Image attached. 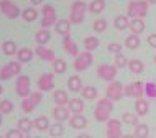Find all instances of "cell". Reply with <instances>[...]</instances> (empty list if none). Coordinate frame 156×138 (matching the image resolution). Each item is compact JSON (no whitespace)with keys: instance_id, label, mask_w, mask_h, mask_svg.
<instances>
[{"instance_id":"obj_4","label":"cell","mask_w":156,"mask_h":138,"mask_svg":"<svg viewBox=\"0 0 156 138\" xmlns=\"http://www.w3.org/2000/svg\"><path fill=\"white\" fill-rule=\"evenodd\" d=\"M22 62L20 61H10L7 62L5 66L0 68V81H7V79H12L13 76H18L22 73Z\"/></svg>"},{"instance_id":"obj_18","label":"cell","mask_w":156,"mask_h":138,"mask_svg":"<svg viewBox=\"0 0 156 138\" xmlns=\"http://www.w3.org/2000/svg\"><path fill=\"white\" fill-rule=\"evenodd\" d=\"M135 110H136V115L138 117H143V115H146L150 112V104H148V100H145V99H136V102H135Z\"/></svg>"},{"instance_id":"obj_12","label":"cell","mask_w":156,"mask_h":138,"mask_svg":"<svg viewBox=\"0 0 156 138\" xmlns=\"http://www.w3.org/2000/svg\"><path fill=\"white\" fill-rule=\"evenodd\" d=\"M107 138H122V122L119 119L107 120Z\"/></svg>"},{"instance_id":"obj_56","label":"cell","mask_w":156,"mask_h":138,"mask_svg":"<svg viewBox=\"0 0 156 138\" xmlns=\"http://www.w3.org/2000/svg\"><path fill=\"white\" fill-rule=\"evenodd\" d=\"M154 62H156V56H154Z\"/></svg>"},{"instance_id":"obj_50","label":"cell","mask_w":156,"mask_h":138,"mask_svg":"<svg viewBox=\"0 0 156 138\" xmlns=\"http://www.w3.org/2000/svg\"><path fill=\"white\" fill-rule=\"evenodd\" d=\"M77 138H92L90 135H87V133H81V135H79Z\"/></svg>"},{"instance_id":"obj_42","label":"cell","mask_w":156,"mask_h":138,"mask_svg":"<svg viewBox=\"0 0 156 138\" xmlns=\"http://www.w3.org/2000/svg\"><path fill=\"white\" fill-rule=\"evenodd\" d=\"M126 64H128V59L125 58V54H115V62H113V66H115L117 69H120V68H126Z\"/></svg>"},{"instance_id":"obj_45","label":"cell","mask_w":156,"mask_h":138,"mask_svg":"<svg viewBox=\"0 0 156 138\" xmlns=\"http://www.w3.org/2000/svg\"><path fill=\"white\" fill-rule=\"evenodd\" d=\"M5 138H25V135H23V132H20L18 128H16V130H8Z\"/></svg>"},{"instance_id":"obj_10","label":"cell","mask_w":156,"mask_h":138,"mask_svg":"<svg viewBox=\"0 0 156 138\" xmlns=\"http://www.w3.org/2000/svg\"><path fill=\"white\" fill-rule=\"evenodd\" d=\"M97 74H99L100 79H104L107 82H112L117 77V68L112 64H100L97 68Z\"/></svg>"},{"instance_id":"obj_2","label":"cell","mask_w":156,"mask_h":138,"mask_svg":"<svg viewBox=\"0 0 156 138\" xmlns=\"http://www.w3.org/2000/svg\"><path fill=\"white\" fill-rule=\"evenodd\" d=\"M148 5L150 3L146 0H135V2H130L126 5V13L132 18H145L146 13H148Z\"/></svg>"},{"instance_id":"obj_6","label":"cell","mask_w":156,"mask_h":138,"mask_svg":"<svg viewBox=\"0 0 156 138\" xmlns=\"http://www.w3.org/2000/svg\"><path fill=\"white\" fill-rule=\"evenodd\" d=\"M94 62V56H92L90 51H84V53H79L77 56H76L74 59V69L77 71V73H81V71H86L89 66Z\"/></svg>"},{"instance_id":"obj_34","label":"cell","mask_w":156,"mask_h":138,"mask_svg":"<svg viewBox=\"0 0 156 138\" xmlns=\"http://www.w3.org/2000/svg\"><path fill=\"white\" fill-rule=\"evenodd\" d=\"M84 48H86V51H94V49L99 48V38L97 36H87L86 40H84Z\"/></svg>"},{"instance_id":"obj_48","label":"cell","mask_w":156,"mask_h":138,"mask_svg":"<svg viewBox=\"0 0 156 138\" xmlns=\"http://www.w3.org/2000/svg\"><path fill=\"white\" fill-rule=\"evenodd\" d=\"M148 44L151 46V48L156 49V33H153V35L148 36Z\"/></svg>"},{"instance_id":"obj_16","label":"cell","mask_w":156,"mask_h":138,"mask_svg":"<svg viewBox=\"0 0 156 138\" xmlns=\"http://www.w3.org/2000/svg\"><path fill=\"white\" fill-rule=\"evenodd\" d=\"M35 53L38 54V58L43 59V61H54V59H56L54 51H53V49H49V48H46V46H38Z\"/></svg>"},{"instance_id":"obj_31","label":"cell","mask_w":156,"mask_h":138,"mask_svg":"<svg viewBox=\"0 0 156 138\" xmlns=\"http://www.w3.org/2000/svg\"><path fill=\"white\" fill-rule=\"evenodd\" d=\"M16 58H18L20 62H28V61H31V58H33V51L30 48H22V49L16 51Z\"/></svg>"},{"instance_id":"obj_36","label":"cell","mask_w":156,"mask_h":138,"mask_svg":"<svg viewBox=\"0 0 156 138\" xmlns=\"http://www.w3.org/2000/svg\"><path fill=\"white\" fill-rule=\"evenodd\" d=\"M67 69V64L64 59H61V58H56V59L53 61V71L56 74H64Z\"/></svg>"},{"instance_id":"obj_58","label":"cell","mask_w":156,"mask_h":138,"mask_svg":"<svg viewBox=\"0 0 156 138\" xmlns=\"http://www.w3.org/2000/svg\"><path fill=\"white\" fill-rule=\"evenodd\" d=\"M148 138H150V136H148Z\"/></svg>"},{"instance_id":"obj_13","label":"cell","mask_w":156,"mask_h":138,"mask_svg":"<svg viewBox=\"0 0 156 138\" xmlns=\"http://www.w3.org/2000/svg\"><path fill=\"white\" fill-rule=\"evenodd\" d=\"M54 86V77L51 73H44L41 74L40 79H38V89L41 92H46V90H51Z\"/></svg>"},{"instance_id":"obj_41","label":"cell","mask_w":156,"mask_h":138,"mask_svg":"<svg viewBox=\"0 0 156 138\" xmlns=\"http://www.w3.org/2000/svg\"><path fill=\"white\" fill-rule=\"evenodd\" d=\"M12 112H13V104H12V100H8V99L0 100V114H12Z\"/></svg>"},{"instance_id":"obj_46","label":"cell","mask_w":156,"mask_h":138,"mask_svg":"<svg viewBox=\"0 0 156 138\" xmlns=\"http://www.w3.org/2000/svg\"><path fill=\"white\" fill-rule=\"evenodd\" d=\"M108 51L113 53V54H119V53H122V44H120V43H115V41H113V43L108 44Z\"/></svg>"},{"instance_id":"obj_54","label":"cell","mask_w":156,"mask_h":138,"mask_svg":"<svg viewBox=\"0 0 156 138\" xmlns=\"http://www.w3.org/2000/svg\"><path fill=\"white\" fill-rule=\"evenodd\" d=\"M2 115H3V114H0V125H2Z\"/></svg>"},{"instance_id":"obj_40","label":"cell","mask_w":156,"mask_h":138,"mask_svg":"<svg viewBox=\"0 0 156 138\" xmlns=\"http://www.w3.org/2000/svg\"><path fill=\"white\" fill-rule=\"evenodd\" d=\"M35 107H36V104L31 100L30 95L22 100V110L25 112V114H30V112H33V110H35Z\"/></svg>"},{"instance_id":"obj_44","label":"cell","mask_w":156,"mask_h":138,"mask_svg":"<svg viewBox=\"0 0 156 138\" xmlns=\"http://www.w3.org/2000/svg\"><path fill=\"white\" fill-rule=\"evenodd\" d=\"M107 30V22H105L104 18H99V20H95L94 22V31L97 33H102Z\"/></svg>"},{"instance_id":"obj_35","label":"cell","mask_w":156,"mask_h":138,"mask_svg":"<svg viewBox=\"0 0 156 138\" xmlns=\"http://www.w3.org/2000/svg\"><path fill=\"white\" fill-rule=\"evenodd\" d=\"M22 18L25 20V22H35V20L38 18V10L36 8H25V10L22 12Z\"/></svg>"},{"instance_id":"obj_32","label":"cell","mask_w":156,"mask_h":138,"mask_svg":"<svg viewBox=\"0 0 156 138\" xmlns=\"http://www.w3.org/2000/svg\"><path fill=\"white\" fill-rule=\"evenodd\" d=\"M82 99H86V100H95L97 99V89L94 86H86V87H82Z\"/></svg>"},{"instance_id":"obj_19","label":"cell","mask_w":156,"mask_h":138,"mask_svg":"<svg viewBox=\"0 0 156 138\" xmlns=\"http://www.w3.org/2000/svg\"><path fill=\"white\" fill-rule=\"evenodd\" d=\"M67 108H69L74 115L82 114V112H84V102H82V99H77V97H76V99H69Z\"/></svg>"},{"instance_id":"obj_11","label":"cell","mask_w":156,"mask_h":138,"mask_svg":"<svg viewBox=\"0 0 156 138\" xmlns=\"http://www.w3.org/2000/svg\"><path fill=\"white\" fill-rule=\"evenodd\" d=\"M125 95H128V97H135V99H141L143 94H145V86H143V82L140 81H135L132 84L125 86Z\"/></svg>"},{"instance_id":"obj_30","label":"cell","mask_w":156,"mask_h":138,"mask_svg":"<svg viewBox=\"0 0 156 138\" xmlns=\"http://www.w3.org/2000/svg\"><path fill=\"white\" fill-rule=\"evenodd\" d=\"M48 133H49V135H51L53 138H58V136H61L62 133H64V125H62L61 122H56V123L49 125V128H48Z\"/></svg>"},{"instance_id":"obj_33","label":"cell","mask_w":156,"mask_h":138,"mask_svg":"<svg viewBox=\"0 0 156 138\" xmlns=\"http://www.w3.org/2000/svg\"><path fill=\"white\" fill-rule=\"evenodd\" d=\"M113 25H115L117 30H125V28L130 27V20L126 15H119L115 20H113Z\"/></svg>"},{"instance_id":"obj_24","label":"cell","mask_w":156,"mask_h":138,"mask_svg":"<svg viewBox=\"0 0 156 138\" xmlns=\"http://www.w3.org/2000/svg\"><path fill=\"white\" fill-rule=\"evenodd\" d=\"M54 27H56V33H59L62 36L69 35V31H71V22L69 20H58V23L54 25Z\"/></svg>"},{"instance_id":"obj_51","label":"cell","mask_w":156,"mask_h":138,"mask_svg":"<svg viewBox=\"0 0 156 138\" xmlns=\"http://www.w3.org/2000/svg\"><path fill=\"white\" fill-rule=\"evenodd\" d=\"M122 138H136L135 135H122Z\"/></svg>"},{"instance_id":"obj_25","label":"cell","mask_w":156,"mask_h":138,"mask_svg":"<svg viewBox=\"0 0 156 138\" xmlns=\"http://www.w3.org/2000/svg\"><path fill=\"white\" fill-rule=\"evenodd\" d=\"M67 87L71 92H81L82 90V81L79 76H71L67 81Z\"/></svg>"},{"instance_id":"obj_43","label":"cell","mask_w":156,"mask_h":138,"mask_svg":"<svg viewBox=\"0 0 156 138\" xmlns=\"http://www.w3.org/2000/svg\"><path fill=\"white\" fill-rule=\"evenodd\" d=\"M145 94L151 99H156V84L154 82H146L145 84Z\"/></svg>"},{"instance_id":"obj_22","label":"cell","mask_w":156,"mask_h":138,"mask_svg":"<svg viewBox=\"0 0 156 138\" xmlns=\"http://www.w3.org/2000/svg\"><path fill=\"white\" fill-rule=\"evenodd\" d=\"M53 100L56 102V105H67V104H69L67 92H64V90H54L53 92Z\"/></svg>"},{"instance_id":"obj_49","label":"cell","mask_w":156,"mask_h":138,"mask_svg":"<svg viewBox=\"0 0 156 138\" xmlns=\"http://www.w3.org/2000/svg\"><path fill=\"white\" fill-rule=\"evenodd\" d=\"M33 5H40V3H43V0H30Z\"/></svg>"},{"instance_id":"obj_55","label":"cell","mask_w":156,"mask_h":138,"mask_svg":"<svg viewBox=\"0 0 156 138\" xmlns=\"http://www.w3.org/2000/svg\"><path fill=\"white\" fill-rule=\"evenodd\" d=\"M2 92H3V87H2V86H0V94H2Z\"/></svg>"},{"instance_id":"obj_15","label":"cell","mask_w":156,"mask_h":138,"mask_svg":"<svg viewBox=\"0 0 156 138\" xmlns=\"http://www.w3.org/2000/svg\"><path fill=\"white\" fill-rule=\"evenodd\" d=\"M69 125L76 130H82V128L87 127V119L84 117L82 114H77V115H73L69 119Z\"/></svg>"},{"instance_id":"obj_5","label":"cell","mask_w":156,"mask_h":138,"mask_svg":"<svg viewBox=\"0 0 156 138\" xmlns=\"http://www.w3.org/2000/svg\"><path fill=\"white\" fill-rule=\"evenodd\" d=\"M41 16H43L41 18V27L46 28V30L58 23V13L53 5H44L43 10H41Z\"/></svg>"},{"instance_id":"obj_38","label":"cell","mask_w":156,"mask_h":138,"mask_svg":"<svg viewBox=\"0 0 156 138\" xmlns=\"http://www.w3.org/2000/svg\"><path fill=\"white\" fill-rule=\"evenodd\" d=\"M125 46L128 49H136L138 46H140V38H138V35H130V36H126L125 38Z\"/></svg>"},{"instance_id":"obj_7","label":"cell","mask_w":156,"mask_h":138,"mask_svg":"<svg viewBox=\"0 0 156 138\" xmlns=\"http://www.w3.org/2000/svg\"><path fill=\"white\" fill-rule=\"evenodd\" d=\"M30 86H31L30 77H28V76H18V79H16V84H15V90H16V94H18L22 99L28 97V95L31 94Z\"/></svg>"},{"instance_id":"obj_28","label":"cell","mask_w":156,"mask_h":138,"mask_svg":"<svg viewBox=\"0 0 156 138\" xmlns=\"http://www.w3.org/2000/svg\"><path fill=\"white\" fill-rule=\"evenodd\" d=\"M2 51L3 54H7V56H13V54H16V44H15V41H12V40H7V41H3V44H2Z\"/></svg>"},{"instance_id":"obj_53","label":"cell","mask_w":156,"mask_h":138,"mask_svg":"<svg viewBox=\"0 0 156 138\" xmlns=\"http://www.w3.org/2000/svg\"><path fill=\"white\" fill-rule=\"evenodd\" d=\"M146 2H148V3H154V5H156V0H146Z\"/></svg>"},{"instance_id":"obj_1","label":"cell","mask_w":156,"mask_h":138,"mask_svg":"<svg viewBox=\"0 0 156 138\" xmlns=\"http://www.w3.org/2000/svg\"><path fill=\"white\" fill-rule=\"evenodd\" d=\"M112 110H113L112 100L108 99V97L100 99L99 102H97L95 108H94V117H95V120H99V122H107V120L110 119Z\"/></svg>"},{"instance_id":"obj_52","label":"cell","mask_w":156,"mask_h":138,"mask_svg":"<svg viewBox=\"0 0 156 138\" xmlns=\"http://www.w3.org/2000/svg\"><path fill=\"white\" fill-rule=\"evenodd\" d=\"M27 138H40V136H33V135H30V133H28V135H27Z\"/></svg>"},{"instance_id":"obj_17","label":"cell","mask_w":156,"mask_h":138,"mask_svg":"<svg viewBox=\"0 0 156 138\" xmlns=\"http://www.w3.org/2000/svg\"><path fill=\"white\" fill-rule=\"evenodd\" d=\"M62 48H64V51H66L67 54H71V56H77V54H79L77 44H76L74 41L71 40L69 35L64 36V41H62Z\"/></svg>"},{"instance_id":"obj_26","label":"cell","mask_w":156,"mask_h":138,"mask_svg":"<svg viewBox=\"0 0 156 138\" xmlns=\"http://www.w3.org/2000/svg\"><path fill=\"white\" fill-rule=\"evenodd\" d=\"M130 30H132L133 35L143 33V30H145V22H143V18H133L132 22H130Z\"/></svg>"},{"instance_id":"obj_23","label":"cell","mask_w":156,"mask_h":138,"mask_svg":"<svg viewBox=\"0 0 156 138\" xmlns=\"http://www.w3.org/2000/svg\"><path fill=\"white\" fill-rule=\"evenodd\" d=\"M49 38H51V35H49V31L46 30V28H43V30H40V31H36V35H35V41H36L38 46H44V44L49 41Z\"/></svg>"},{"instance_id":"obj_14","label":"cell","mask_w":156,"mask_h":138,"mask_svg":"<svg viewBox=\"0 0 156 138\" xmlns=\"http://www.w3.org/2000/svg\"><path fill=\"white\" fill-rule=\"evenodd\" d=\"M53 117L58 122H66V120L71 119V110L66 105H56L53 110Z\"/></svg>"},{"instance_id":"obj_57","label":"cell","mask_w":156,"mask_h":138,"mask_svg":"<svg viewBox=\"0 0 156 138\" xmlns=\"http://www.w3.org/2000/svg\"><path fill=\"white\" fill-rule=\"evenodd\" d=\"M0 138H3V136H0Z\"/></svg>"},{"instance_id":"obj_47","label":"cell","mask_w":156,"mask_h":138,"mask_svg":"<svg viewBox=\"0 0 156 138\" xmlns=\"http://www.w3.org/2000/svg\"><path fill=\"white\" fill-rule=\"evenodd\" d=\"M30 97H31V100H33V102H35L36 105H38V104L41 102V99H43V94L36 90V92H31V94H30Z\"/></svg>"},{"instance_id":"obj_27","label":"cell","mask_w":156,"mask_h":138,"mask_svg":"<svg viewBox=\"0 0 156 138\" xmlns=\"http://www.w3.org/2000/svg\"><path fill=\"white\" fill-rule=\"evenodd\" d=\"M105 8V0H92V2L87 5V10L90 13H102Z\"/></svg>"},{"instance_id":"obj_8","label":"cell","mask_w":156,"mask_h":138,"mask_svg":"<svg viewBox=\"0 0 156 138\" xmlns=\"http://www.w3.org/2000/svg\"><path fill=\"white\" fill-rule=\"evenodd\" d=\"M123 84H120V82H117V81H112L110 84L107 86V97L112 100V102H115V100H120L122 97L125 95V92H123Z\"/></svg>"},{"instance_id":"obj_37","label":"cell","mask_w":156,"mask_h":138,"mask_svg":"<svg viewBox=\"0 0 156 138\" xmlns=\"http://www.w3.org/2000/svg\"><path fill=\"white\" fill-rule=\"evenodd\" d=\"M135 136H136V138H148V136H150V128H148V125L138 123L136 127H135Z\"/></svg>"},{"instance_id":"obj_20","label":"cell","mask_w":156,"mask_h":138,"mask_svg":"<svg viewBox=\"0 0 156 138\" xmlns=\"http://www.w3.org/2000/svg\"><path fill=\"white\" fill-rule=\"evenodd\" d=\"M126 68H128L130 73H133V74H141L143 71H145V64H143V61H140V59H130L128 64H126Z\"/></svg>"},{"instance_id":"obj_21","label":"cell","mask_w":156,"mask_h":138,"mask_svg":"<svg viewBox=\"0 0 156 138\" xmlns=\"http://www.w3.org/2000/svg\"><path fill=\"white\" fill-rule=\"evenodd\" d=\"M33 127H35L38 132H46V130L49 128V120H48V117L41 115V117H38V119H35V120H33Z\"/></svg>"},{"instance_id":"obj_3","label":"cell","mask_w":156,"mask_h":138,"mask_svg":"<svg viewBox=\"0 0 156 138\" xmlns=\"http://www.w3.org/2000/svg\"><path fill=\"white\" fill-rule=\"evenodd\" d=\"M86 10L87 5L82 2V0H76V2L71 5V13H69V22L81 25L84 22V16H86Z\"/></svg>"},{"instance_id":"obj_39","label":"cell","mask_w":156,"mask_h":138,"mask_svg":"<svg viewBox=\"0 0 156 138\" xmlns=\"http://www.w3.org/2000/svg\"><path fill=\"white\" fill-rule=\"evenodd\" d=\"M122 122L126 123V125H133V127H136L138 123V115L135 114H130V112H123V115H122Z\"/></svg>"},{"instance_id":"obj_9","label":"cell","mask_w":156,"mask_h":138,"mask_svg":"<svg viewBox=\"0 0 156 138\" xmlns=\"http://www.w3.org/2000/svg\"><path fill=\"white\" fill-rule=\"evenodd\" d=\"M0 12H2L7 18H12V20L16 18L18 15H22L20 8L16 7L15 3H12L10 0H0Z\"/></svg>"},{"instance_id":"obj_29","label":"cell","mask_w":156,"mask_h":138,"mask_svg":"<svg viewBox=\"0 0 156 138\" xmlns=\"http://www.w3.org/2000/svg\"><path fill=\"white\" fill-rule=\"evenodd\" d=\"M31 128H35V127H33V122H31L30 119L23 117V119H20V120H18V130H20V132H23L25 135H28V133L31 132Z\"/></svg>"}]
</instances>
